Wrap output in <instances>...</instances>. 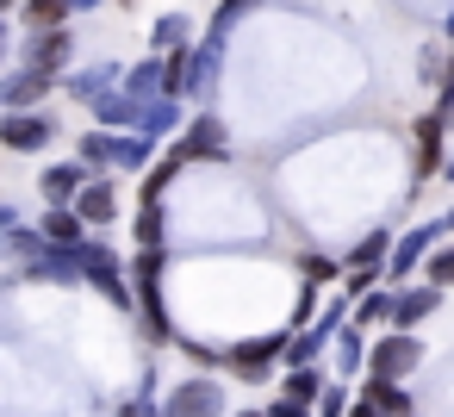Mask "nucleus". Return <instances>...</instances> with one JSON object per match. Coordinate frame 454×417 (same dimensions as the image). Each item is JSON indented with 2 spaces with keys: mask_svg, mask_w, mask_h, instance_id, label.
<instances>
[{
  "mask_svg": "<svg viewBox=\"0 0 454 417\" xmlns=\"http://www.w3.org/2000/svg\"><path fill=\"white\" fill-rule=\"evenodd\" d=\"M348 411V386H324V398L311 405V417H342Z\"/></svg>",
  "mask_w": 454,
  "mask_h": 417,
  "instance_id": "nucleus-34",
  "label": "nucleus"
},
{
  "mask_svg": "<svg viewBox=\"0 0 454 417\" xmlns=\"http://www.w3.org/2000/svg\"><path fill=\"white\" fill-rule=\"evenodd\" d=\"M20 13L32 32H51V26H69V0H20Z\"/></svg>",
  "mask_w": 454,
  "mask_h": 417,
  "instance_id": "nucleus-28",
  "label": "nucleus"
},
{
  "mask_svg": "<svg viewBox=\"0 0 454 417\" xmlns=\"http://www.w3.org/2000/svg\"><path fill=\"white\" fill-rule=\"evenodd\" d=\"M69 212H75V218H82L88 231H106V224L119 218V187H113V175H88Z\"/></svg>",
  "mask_w": 454,
  "mask_h": 417,
  "instance_id": "nucleus-10",
  "label": "nucleus"
},
{
  "mask_svg": "<svg viewBox=\"0 0 454 417\" xmlns=\"http://www.w3.org/2000/svg\"><path fill=\"white\" fill-rule=\"evenodd\" d=\"M7 51H13V44H7V20H0V69H7Z\"/></svg>",
  "mask_w": 454,
  "mask_h": 417,
  "instance_id": "nucleus-38",
  "label": "nucleus"
},
{
  "mask_svg": "<svg viewBox=\"0 0 454 417\" xmlns=\"http://www.w3.org/2000/svg\"><path fill=\"white\" fill-rule=\"evenodd\" d=\"M20 274H26V280H51V287H75V280H82V268H75V256H69V249H44V256H38V262H26Z\"/></svg>",
  "mask_w": 454,
  "mask_h": 417,
  "instance_id": "nucleus-21",
  "label": "nucleus"
},
{
  "mask_svg": "<svg viewBox=\"0 0 454 417\" xmlns=\"http://www.w3.org/2000/svg\"><path fill=\"white\" fill-rule=\"evenodd\" d=\"M125 274H131V305L144 311V330H150L156 342H175L181 330H175V318H168V299H162L168 256H156V249H137V262H131Z\"/></svg>",
  "mask_w": 454,
  "mask_h": 417,
  "instance_id": "nucleus-1",
  "label": "nucleus"
},
{
  "mask_svg": "<svg viewBox=\"0 0 454 417\" xmlns=\"http://www.w3.org/2000/svg\"><path fill=\"white\" fill-rule=\"evenodd\" d=\"M280 342H286V330H274V336H243V342H224V367H237L243 380H262V374L280 361Z\"/></svg>",
  "mask_w": 454,
  "mask_h": 417,
  "instance_id": "nucleus-11",
  "label": "nucleus"
},
{
  "mask_svg": "<svg viewBox=\"0 0 454 417\" xmlns=\"http://www.w3.org/2000/svg\"><path fill=\"white\" fill-rule=\"evenodd\" d=\"M187 38H193V20H187V13H162V20L150 26V57H175V51H193Z\"/></svg>",
  "mask_w": 454,
  "mask_h": 417,
  "instance_id": "nucleus-20",
  "label": "nucleus"
},
{
  "mask_svg": "<svg viewBox=\"0 0 454 417\" xmlns=\"http://www.w3.org/2000/svg\"><path fill=\"white\" fill-rule=\"evenodd\" d=\"M156 162V144L144 131H113V150H106V169H125V175H144Z\"/></svg>",
  "mask_w": 454,
  "mask_h": 417,
  "instance_id": "nucleus-16",
  "label": "nucleus"
},
{
  "mask_svg": "<svg viewBox=\"0 0 454 417\" xmlns=\"http://www.w3.org/2000/svg\"><path fill=\"white\" fill-rule=\"evenodd\" d=\"M44 249H51V243L38 237V224H13V231H0V262H20V268H26V262H38Z\"/></svg>",
  "mask_w": 454,
  "mask_h": 417,
  "instance_id": "nucleus-23",
  "label": "nucleus"
},
{
  "mask_svg": "<svg viewBox=\"0 0 454 417\" xmlns=\"http://www.w3.org/2000/svg\"><path fill=\"white\" fill-rule=\"evenodd\" d=\"M144 411H150V405H144V398H137V405H119V411H113V417H144Z\"/></svg>",
  "mask_w": 454,
  "mask_h": 417,
  "instance_id": "nucleus-37",
  "label": "nucleus"
},
{
  "mask_svg": "<svg viewBox=\"0 0 454 417\" xmlns=\"http://www.w3.org/2000/svg\"><path fill=\"white\" fill-rule=\"evenodd\" d=\"M57 88V75H44V69H13L7 63V75H0V113H38V100Z\"/></svg>",
  "mask_w": 454,
  "mask_h": 417,
  "instance_id": "nucleus-9",
  "label": "nucleus"
},
{
  "mask_svg": "<svg viewBox=\"0 0 454 417\" xmlns=\"http://www.w3.org/2000/svg\"><path fill=\"white\" fill-rule=\"evenodd\" d=\"M342 417H373V411H367L361 398H348V411H342Z\"/></svg>",
  "mask_w": 454,
  "mask_h": 417,
  "instance_id": "nucleus-39",
  "label": "nucleus"
},
{
  "mask_svg": "<svg viewBox=\"0 0 454 417\" xmlns=\"http://www.w3.org/2000/svg\"><path fill=\"white\" fill-rule=\"evenodd\" d=\"M162 417H231V398H224V386H218V380L187 374V380L162 398Z\"/></svg>",
  "mask_w": 454,
  "mask_h": 417,
  "instance_id": "nucleus-5",
  "label": "nucleus"
},
{
  "mask_svg": "<svg viewBox=\"0 0 454 417\" xmlns=\"http://www.w3.org/2000/svg\"><path fill=\"white\" fill-rule=\"evenodd\" d=\"M69 51H75V38H69V26H51V32H32V38L20 44V69H44V75H63V69H69Z\"/></svg>",
  "mask_w": 454,
  "mask_h": 417,
  "instance_id": "nucleus-7",
  "label": "nucleus"
},
{
  "mask_svg": "<svg viewBox=\"0 0 454 417\" xmlns=\"http://www.w3.org/2000/svg\"><path fill=\"white\" fill-rule=\"evenodd\" d=\"M38 237H44L51 249H69V256H75V249H82V243H88L94 231H88V224H82V218H75L69 206H51V212L38 218Z\"/></svg>",
  "mask_w": 454,
  "mask_h": 417,
  "instance_id": "nucleus-15",
  "label": "nucleus"
},
{
  "mask_svg": "<svg viewBox=\"0 0 454 417\" xmlns=\"http://www.w3.org/2000/svg\"><path fill=\"white\" fill-rule=\"evenodd\" d=\"M82 181H88V169H82V162H51V169L38 175V193H44L51 206H75Z\"/></svg>",
  "mask_w": 454,
  "mask_h": 417,
  "instance_id": "nucleus-17",
  "label": "nucleus"
},
{
  "mask_svg": "<svg viewBox=\"0 0 454 417\" xmlns=\"http://www.w3.org/2000/svg\"><path fill=\"white\" fill-rule=\"evenodd\" d=\"M268 417H311V411H305V405H293V398H280V392H274V405H268Z\"/></svg>",
  "mask_w": 454,
  "mask_h": 417,
  "instance_id": "nucleus-35",
  "label": "nucleus"
},
{
  "mask_svg": "<svg viewBox=\"0 0 454 417\" xmlns=\"http://www.w3.org/2000/svg\"><path fill=\"white\" fill-rule=\"evenodd\" d=\"M237 417H268V405H243V411H237Z\"/></svg>",
  "mask_w": 454,
  "mask_h": 417,
  "instance_id": "nucleus-40",
  "label": "nucleus"
},
{
  "mask_svg": "<svg viewBox=\"0 0 454 417\" xmlns=\"http://www.w3.org/2000/svg\"><path fill=\"white\" fill-rule=\"evenodd\" d=\"M88 7H100V0H69V13H88Z\"/></svg>",
  "mask_w": 454,
  "mask_h": 417,
  "instance_id": "nucleus-41",
  "label": "nucleus"
},
{
  "mask_svg": "<svg viewBox=\"0 0 454 417\" xmlns=\"http://www.w3.org/2000/svg\"><path fill=\"white\" fill-rule=\"evenodd\" d=\"M299 268H305V287H330V280L342 274V262H330V256H317V249L299 256Z\"/></svg>",
  "mask_w": 454,
  "mask_h": 417,
  "instance_id": "nucleus-32",
  "label": "nucleus"
},
{
  "mask_svg": "<svg viewBox=\"0 0 454 417\" xmlns=\"http://www.w3.org/2000/svg\"><path fill=\"white\" fill-rule=\"evenodd\" d=\"M324 386H330V380H324V367H286L280 398H293V405H305V411H311V405L324 398Z\"/></svg>",
  "mask_w": 454,
  "mask_h": 417,
  "instance_id": "nucleus-25",
  "label": "nucleus"
},
{
  "mask_svg": "<svg viewBox=\"0 0 454 417\" xmlns=\"http://www.w3.org/2000/svg\"><path fill=\"white\" fill-rule=\"evenodd\" d=\"M181 175V162L175 156H162V162H150L144 169V193H137V206H162V193H168V181Z\"/></svg>",
  "mask_w": 454,
  "mask_h": 417,
  "instance_id": "nucleus-29",
  "label": "nucleus"
},
{
  "mask_svg": "<svg viewBox=\"0 0 454 417\" xmlns=\"http://www.w3.org/2000/svg\"><path fill=\"white\" fill-rule=\"evenodd\" d=\"M361 405H367L373 417H411V411H417L404 380H373V374H361Z\"/></svg>",
  "mask_w": 454,
  "mask_h": 417,
  "instance_id": "nucleus-14",
  "label": "nucleus"
},
{
  "mask_svg": "<svg viewBox=\"0 0 454 417\" xmlns=\"http://www.w3.org/2000/svg\"><path fill=\"white\" fill-rule=\"evenodd\" d=\"M168 156L187 169V162H224L231 156V131H224V119L218 113H193L187 125H181V138L168 144Z\"/></svg>",
  "mask_w": 454,
  "mask_h": 417,
  "instance_id": "nucleus-4",
  "label": "nucleus"
},
{
  "mask_svg": "<svg viewBox=\"0 0 454 417\" xmlns=\"http://www.w3.org/2000/svg\"><path fill=\"white\" fill-rule=\"evenodd\" d=\"M442 299H448V293H435L429 280H404V287H392V330H417V324H429V318L442 311Z\"/></svg>",
  "mask_w": 454,
  "mask_h": 417,
  "instance_id": "nucleus-8",
  "label": "nucleus"
},
{
  "mask_svg": "<svg viewBox=\"0 0 454 417\" xmlns=\"http://www.w3.org/2000/svg\"><path fill=\"white\" fill-rule=\"evenodd\" d=\"M13 224H20V212H13L7 200H0V231H13Z\"/></svg>",
  "mask_w": 454,
  "mask_h": 417,
  "instance_id": "nucleus-36",
  "label": "nucleus"
},
{
  "mask_svg": "<svg viewBox=\"0 0 454 417\" xmlns=\"http://www.w3.org/2000/svg\"><path fill=\"white\" fill-rule=\"evenodd\" d=\"M249 7H262V0H218V13H212V32H206V38H212V44H224V32H231Z\"/></svg>",
  "mask_w": 454,
  "mask_h": 417,
  "instance_id": "nucleus-31",
  "label": "nucleus"
},
{
  "mask_svg": "<svg viewBox=\"0 0 454 417\" xmlns=\"http://www.w3.org/2000/svg\"><path fill=\"white\" fill-rule=\"evenodd\" d=\"M411 417H417V411H411Z\"/></svg>",
  "mask_w": 454,
  "mask_h": 417,
  "instance_id": "nucleus-43",
  "label": "nucleus"
},
{
  "mask_svg": "<svg viewBox=\"0 0 454 417\" xmlns=\"http://www.w3.org/2000/svg\"><path fill=\"white\" fill-rule=\"evenodd\" d=\"M411 150H417V181H429L448 156V119H435V113L411 119Z\"/></svg>",
  "mask_w": 454,
  "mask_h": 417,
  "instance_id": "nucleus-13",
  "label": "nucleus"
},
{
  "mask_svg": "<svg viewBox=\"0 0 454 417\" xmlns=\"http://www.w3.org/2000/svg\"><path fill=\"white\" fill-rule=\"evenodd\" d=\"M218 69H224V44H193L187 51V82H181V100H212L218 88Z\"/></svg>",
  "mask_w": 454,
  "mask_h": 417,
  "instance_id": "nucleus-12",
  "label": "nucleus"
},
{
  "mask_svg": "<svg viewBox=\"0 0 454 417\" xmlns=\"http://www.w3.org/2000/svg\"><path fill=\"white\" fill-rule=\"evenodd\" d=\"M181 125H187V119H181V100H150V106H144V119H137V131H144L150 144L181 138Z\"/></svg>",
  "mask_w": 454,
  "mask_h": 417,
  "instance_id": "nucleus-22",
  "label": "nucleus"
},
{
  "mask_svg": "<svg viewBox=\"0 0 454 417\" xmlns=\"http://www.w3.org/2000/svg\"><path fill=\"white\" fill-rule=\"evenodd\" d=\"M417 367H423V342H417V330L367 336V367H361V374H373V380H411Z\"/></svg>",
  "mask_w": 454,
  "mask_h": 417,
  "instance_id": "nucleus-3",
  "label": "nucleus"
},
{
  "mask_svg": "<svg viewBox=\"0 0 454 417\" xmlns=\"http://www.w3.org/2000/svg\"><path fill=\"white\" fill-rule=\"evenodd\" d=\"M51 138H57L51 113H0V150H13V156H38Z\"/></svg>",
  "mask_w": 454,
  "mask_h": 417,
  "instance_id": "nucleus-6",
  "label": "nucleus"
},
{
  "mask_svg": "<svg viewBox=\"0 0 454 417\" xmlns=\"http://www.w3.org/2000/svg\"><path fill=\"white\" fill-rule=\"evenodd\" d=\"M94 119H100V131H137L144 106H137L125 88H113V94H100V100H94Z\"/></svg>",
  "mask_w": 454,
  "mask_h": 417,
  "instance_id": "nucleus-19",
  "label": "nucleus"
},
{
  "mask_svg": "<svg viewBox=\"0 0 454 417\" xmlns=\"http://www.w3.org/2000/svg\"><path fill=\"white\" fill-rule=\"evenodd\" d=\"M361 367H367V330H355V324L342 318V330H336V374L355 380Z\"/></svg>",
  "mask_w": 454,
  "mask_h": 417,
  "instance_id": "nucleus-24",
  "label": "nucleus"
},
{
  "mask_svg": "<svg viewBox=\"0 0 454 417\" xmlns=\"http://www.w3.org/2000/svg\"><path fill=\"white\" fill-rule=\"evenodd\" d=\"M75 268H82V280H94L119 311H137L131 305V274H125V262L113 256V243H100V237H88L82 249H75Z\"/></svg>",
  "mask_w": 454,
  "mask_h": 417,
  "instance_id": "nucleus-2",
  "label": "nucleus"
},
{
  "mask_svg": "<svg viewBox=\"0 0 454 417\" xmlns=\"http://www.w3.org/2000/svg\"><path fill=\"white\" fill-rule=\"evenodd\" d=\"M137 249L168 256V212L162 206H137Z\"/></svg>",
  "mask_w": 454,
  "mask_h": 417,
  "instance_id": "nucleus-27",
  "label": "nucleus"
},
{
  "mask_svg": "<svg viewBox=\"0 0 454 417\" xmlns=\"http://www.w3.org/2000/svg\"><path fill=\"white\" fill-rule=\"evenodd\" d=\"M119 82H125V69H119V63H100V69L63 75V94H75V100H88V106H94V100H100V94H113Z\"/></svg>",
  "mask_w": 454,
  "mask_h": 417,
  "instance_id": "nucleus-18",
  "label": "nucleus"
},
{
  "mask_svg": "<svg viewBox=\"0 0 454 417\" xmlns=\"http://www.w3.org/2000/svg\"><path fill=\"white\" fill-rule=\"evenodd\" d=\"M7 13H20V0H0V20H7Z\"/></svg>",
  "mask_w": 454,
  "mask_h": 417,
  "instance_id": "nucleus-42",
  "label": "nucleus"
},
{
  "mask_svg": "<svg viewBox=\"0 0 454 417\" xmlns=\"http://www.w3.org/2000/svg\"><path fill=\"white\" fill-rule=\"evenodd\" d=\"M423 280H429L435 293H448V287H454V243H435V249L423 256Z\"/></svg>",
  "mask_w": 454,
  "mask_h": 417,
  "instance_id": "nucleus-30",
  "label": "nucleus"
},
{
  "mask_svg": "<svg viewBox=\"0 0 454 417\" xmlns=\"http://www.w3.org/2000/svg\"><path fill=\"white\" fill-rule=\"evenodd\" d=\"M175 349L193 361V367H224V349L218 342H193V336H175Z\"/></svg>",
  "mask_w": 454,
  "mask_h": 417,
  "instance_id": "nucleus-33",
  "label": "nucleus"
},
{
  "mask_svg": "<svg viewBox=\"0 0 454 417\" xmlns=\"http://www.w3.org/2000/svg\"><path fill=\"white\" fill-rule=\"evenodd\" d=\"M348 324H355V330L392 324V287H373V293H361V299H355V311H348Z\"/></svg>",
  "mask_w": 454,
  "mask_h": 417,
  "instance_id": "nucleus-26",
  "label": "nucleus"
}]
</instances>
